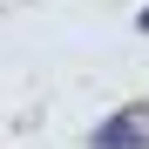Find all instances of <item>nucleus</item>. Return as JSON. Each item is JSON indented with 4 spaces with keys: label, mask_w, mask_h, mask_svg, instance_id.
Masks as SVG:
<instances>
[{
    "label": "nucleus",
    "mask_w": 149,
    "mask_h": 149,
    "mask_svg": "<svg viewBox=\"0 0 149 149\" xmlns=\"http://www.w3.org/2000/svg\"><path fill=\"white\" fill-rule=\"evenodd\" d=\"M149 142V109H129V115H115L102 136H95V149H142Z\"/></svg>",
    "instance_id": "f257e3e1"
},
{
    "label": "nucleus",
    "mask_w": 149,
    "mask_h": 149,
    "mask_svg": "<svg viewBox=\"0 0 149 149\" xmlns=\"http://www.w3.org/2000/svg\"><path fill=\"white\" fill-rule=\"evenodd\" d=\"M142 27H149V14H142Z\"/></svg>",
    "instance_id": "f03ea898"
}]
</instances>
